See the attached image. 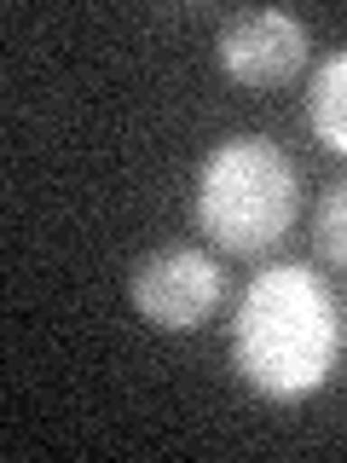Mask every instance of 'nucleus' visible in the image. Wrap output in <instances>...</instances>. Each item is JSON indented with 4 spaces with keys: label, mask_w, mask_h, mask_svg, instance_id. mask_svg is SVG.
<instances>
[{
    "label": "nucleus",
    "mask_w": 347,
    "mask_h": 463,
    "mask_svg": "<svg viewBox=\"0 0 347 463\" xmlns=\"http://www.w3.org/2000/svg\"><path fill=\"white\" fill-rule=\"evenodd\" d=\"M342 354V313L313 267H260L231 318V359L260 400H307L330 383Z\"/></svg>",
    "instance_id": "nucleus-1"
},
{
    "label": "nucleus",
    "mask_w": 347,
    "mask_h": 463,
    "mask_svg": "<svg viewBox=\"0 0 347 463\" xmlns=\"http://www.w3.org/2000/svg\"><path fill=\"white\" fill-rule=\"evenodd\" d=\"M295 163L260 134H231L197 168V226L226 255H267L295 226Z\"/></svg>",
    "instance_id": "nucleus-2"
},
{
    "label": "nucleus",
    "mask_w": 347,
    "mask_h": 463,
    "mask_svg": "<svg viewBox=\"0 0 347 463\" xmlns=\"http://www.w3.org/2000/svg\"><path fill=\"white\" fill-rule=\"evenodd\" d=\"M127 296H134L139 318H151L168 336H185L202 318L220 307L226 296V272L209 250H192V243H168V250H151L127 272Z\"/></svg>",
    "instance_id": "nucleus-3"
},
{
    "label": "nucleus",
    "mask_w": 347,
    "mask_h": 463,
    "mask_svg": "<svg viewBox=\"0 0 347 463\" xmlns=\"http://www.w3.org/2000/svg\"><path fill=\"white\" fill-rule=\"evenodd\" d=\"M313 52V35L295 12H278V6H260V12H238L220 35H214V58L231 81L243 87H284L301 76Z\"/></svg>",
    "instance_id": "nucleus-4"
},
{
    "label": "nucleus",
    "mask_w": 347,
    "mask_h": 463,
    "mask_svg": "<svg viewBox=\"0 0 347 463\" xmlns=\"http://www.w3.org/2000/svg\"><path fill=\"white\" fill-rule=\"evenodd\" d=\"M307 128L330 156H347V47L313 70V81H307Z\"/></svg>",
    "instance_id": "nucleus-5"
},
{
    "label": "nucleus",
    "mask_w": 347,
    "mask_h": 463,
    "mask_svg": "<svg viewBox=\"0 0 347 463\" xmlns=\"http://www.w3.org/2000/svg\"><path fill=\"white\" fill-rule=\"evenodd\" d=\"M313 250H318L324 267L347 272V174L324 185V197H318V209H313Z\"/></svg>",
    "instance_id": "nucleus-6"
}]
</instances>
